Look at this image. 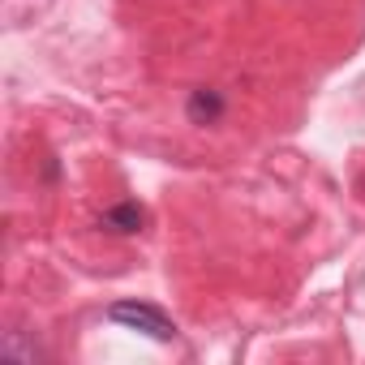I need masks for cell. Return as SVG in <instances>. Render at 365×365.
<instances>
[{
    "label": "cell",
    "instance_id": "6da1fadb",
    "mask_svg": "<svg viewBox=\"0 0 365 365\" xmlns=\"http://www.w3.org/2000/svg\"><path fill=\"white\" fill-rule=\"evenodd\" d=\"M108 318L116 327H129V331L155 339V344H172L176 339V322L150 301H116V305H108Z\"/></svg>",
    "mask_w": 365,
    "mask_h": 365
},
{
    "label": "cell",
    "instance_id": "7a4b0ae2",
    "mask_svg": "<svg viewBox=\"0 0 365 365\" xmlns=\"http://www.w3.org/2000/svg\"><path fill=\"white\" fill-rule=\"evenodd\" d=\"M224 112H228V99H224V91H215V86H198V91H190V99H185V116H190V125H198V129L220 125Z\"/></svg>",
    "mask_w": 365,
    "mask_h": 365
},
{
    "label": "cell",
    "instance_id": "3957f363",
    "mask_svg": "<svg viewBox=\"0 0 365 365\" xmlns=\"http://www.w3.org/2000/svg\"><path fill=\"white\" fill-rule=\"evenodd\" d=\"M99 228L103 232H116V237H138L146 228V211L138 202H116L99 215Z\"/></svg>",
    "mask_w": 365,
    "mask_h": 365
},
{
    "label": "cell",
    "instance_id": "277c9868",
    "mask_svg": "<svg viewBox=\"0 0 365 365\" xmlns=\"http://www.w3.org/2000/svg\"><path fill=\"white\" fill-rule=\"evenodd\" d=\"M0 352H5V356H18V361H26V365H35V356H39V348L22 344L18 335H5V344H0Z\"/></svg>",
    "mask_w": 365,
    "mask_h": 365
}]
</instances>
